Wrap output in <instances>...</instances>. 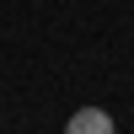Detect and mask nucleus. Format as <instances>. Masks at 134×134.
Returning <instances> with one entry per match:
<instances>
[{
    "label": "nucleus",
    "instance_id": "obj_1",
    "mask_svg": "<svg viewBox=\"0 0 134 134\" xmlns=\"http://www.w3.org/2000/svg\"><path fill=\"white\" fill-rule=\"evenodd\" d=\"M64 134H118V129H113V113H102V107H75Z\"/></svg>",
    "mask_w": 134,
    "mask_h": 134
}]
</instances>
